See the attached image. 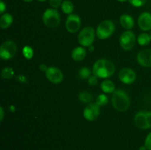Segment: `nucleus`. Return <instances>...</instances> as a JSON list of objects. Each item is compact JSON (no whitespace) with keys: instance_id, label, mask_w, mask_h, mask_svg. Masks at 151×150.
Wrapping results in <instances>:
<instances>
[{"instance_id":"obj_1","label":"nucleus","mask_w":151,"mask_h":150,"mask_svg":"<svg viewBox=\"0 0 151 150\" xmlns=\"http://www.w3.org/2000/svg\"><path fill=\"white\" fill-rule=\"evenodd\" d=\"M115 72V66L110 60L100 59L93 66V74L100 78H109Z\"/></svg>"},{"instance_id":"obj_2","label":"nucleus","mask_w":151,"mask_h":150,"mask_svg":"<svg viewBox=\"0 0 151 150\" xmlns=\"http://www.w3.org/2000/svg\"><path fill=\"white\" fill-rule=\"evenodd\" d=\"M112 104L119 112L126 111L130 106V99L128 94L122 90H116L113 93L111 99Z\"/></svg>"},{"instance_id":"obj_3","label":"nucleus","mask_w":151,"mask_h":150,"mask_svg":"<svg viewBox=\"0 0 151 150\" xmlns=\"http://www.w3.org/2000/svg\"><path fill=\"white\" fill-rule=\"evenodd\" d=\"M42 19L44 24L49 28L57 27L60 21L58 11L53 8L47 9L43 14Z\"/></svg>"},{"instance_id":"obj_4","label":"nucleus","mask_w":151,"mask_h":150,"mask_svg":"<svg viewBox=\"0 0 151 150\" xmlns=\"http://www.w3.org/2000/svg\"><path fill=\"white\" fill-rule=\"evenodd\" d=\"M115 30V25L111 20H105L98 25L96 30V35L100 39H106L109 38Z\"/></svg>"},{"instance_id":"obj_5","label":"nucleus","mask_w":151,"mask_h":150,"mask_svg":"<svg viewBox=\"0 0 151 150\" xmlns=\"http://www.w3.org/2000/svg\"><path fill=\"white\" fill-rule=\"evenodd\" d=\"M95 38V32L91 26L83 28L79 33L78 37V42L81 46L88 47L92 45Z\"/></svg>"},{"instance_id":"obj_6","label":"nucleus","mask_w":151,"mask_h":150,"mask_svg":"<svg viewBox=\"0 0 151 150\" xmlns=\"http://www.w3.org/2000/svg\"><path fill=\"white\" fill-rule=\"evenodd\" d=\"M17 51V46L13 41H5L0 48V57L2 60H8L13 58Z\"/></svg>"},{"instance_id":"obj_7","label":"nucleus","mask_w":151,"mask_h":150,"mask_svg":"<svg viewBox=\"0 0 151 150\" xmlns=\"http://www.w3.org/2000/svg\"><path fill=\"white\" fill-rule=\"evenodd\" d=\"M134 122L137 127L142 129L151 128V112L140 111L134 117Z\"/></svg>"},{"instance_id":"obj_8","label":"nucleus","mask_w":151,"mask_h":150,"mask_svg":"<svg viewBox=\"0 0 151 150\" xmlns=\"http://www.w3.org/2000/svg\"><path fill=\"white\" fill-rule=\"evenodd\" d=\"M136 42L135 35L131 31L128 30L124 32L119 38L120 46L125 51H129L134 47Z\"/></svg>"},{"instance_id":"obj_9","label":"nucleus","mask_w":151,"mask_h":150,"mask_svg":"<svg viewBox=\"0 0 151 150\" xmlns=\"http://www.w3.org/2000/svg\"><path fill=\"white\" fill-rule=\"evenodd\" d=\"M81 26V19L76 14H70L66 21V28L70 33H75L79 30Z\"/></svg>"},{"instance_id":"obj_10","label":"nucleus","mask_w":151,"mask_h":150,"mask_svg":"<svg viewBox=\"0 0 151 150\" xmlns=\"http://www.w3.org/2000/svg\"><path fill=\"white\" fill-rule=\"evenodd\" d=\"M100 113V106L97 103H90L84 109L83 116L86 120L92 121L98 118Z\"/></svg>"},{"instance_id":"obj_11","label":"nucleus","mask_w":151,"mask_h":150,"mask_svg":"<svg viewBox=\"0 0 151 150\" xmlns=\"http://www.w3.org/2000/svg\"><path fill=\"white\" fill-rule=\"evenodd\" d=\"M45 75L50 82L54 84H58L63 81V75L61 71L55 67H49L45 71Z\"/></svg>"},{"instance_id":"obj_12","label":"nucleus","mask_w":151,"mask_h":150,"mask_svg":"<svg viewBox=\"0 0 151 150\" xmlns=\"http://www.w3.org/2000/svg\"><path fill=\"white\" fill-rule=\"evenodd\" d=\"M119 78L122 82L129 85L134 82L137 78V75L132 69L129 68H125L119 71Z\"/></svg>"},{"instance_id":"obj_13","label":"nucleus","mask_w":151,"mask_h":150,"mask_svg":"<svg viewBox=\"0 0 151 150\" xmlns=\"http://www.w3.org/2000/svg\"><path fill=\"white\" fill-rule=\"evenodd\" d=\"M138 24L140 29L144 31L151 29V13L144 12L139 16L138 19Z\"/></svg>"},{"instance_id":"obj_14","label":"nucleus","mask_w":151,"mask_h":150,"mask_svg":"<svg viewBox=\"0 0 151 150\" xmlns=\"http://www.w3.org/2000/svg\"><path fill=\"white\" fill-rule=\"evenodd\" d=\"M137 61L144 67H151V50L143 49L137 54Z\"/></svg>"},{"instance_id":"obj_15","label":"nucleus","mask_w":151,"mask_h":150,"mask_svg":"<svg viewBox=\"0 0 151 150\" xmlns=\"http://www.w3.org/2000/svg\"><path fill=\"white\" fill-rule=\"evenodd\" d=\"M121 25L126 29H131L134 26V20L130 15L123 14L120 16L119 19Z\"/></svg>"},{"instance_id":"obj_16","label":"nucleus","mask_w":151,"mask_h":150,"mask_svg":"<svg viewBox=\"0 0 151 150\" xmlns=\"http://www.w3.org/2000/svg\"><path fill=\"white\" fill-rule=\"evenodd\" d=\"M86 55V51L82 46H78L72 51V57L75 61H81L83 60Z\"/></svg>"},{"instance_id":"obj_17","label":"nucleus","mask_w":151,"mask_h":150,"mask_svg":"<svg viewBox=\"0 0 151 150\" xmlns=\"http://www.w3.org/2000/svg\"><path fill=\"white\" fill-rule=\"evenodd\" d=\"M13 18L10 13H4L0 18V26L1 29H7L12 24Z\"/></svg>"},{"instance_id":"obj_18","label":"nucleus","mask_w":151,"mask_h":150,"mask_svg":"<svg viewBox=\"0 0 151 150\" xmlns=\"http://www.w3.org/2000/svg\"><path fill=\"white\" fill-rule=\"evenodd\" d=\"M101 89L104 93L111 94V93L114 92L115 85L112 81L109 80V79H106V80L102 82Z\"/></svg>"},{"instance_id":"obj_19","label":"nucleus","mask_w":151,"mask_h":150,"mask_svg":"<svg viewBox=\"0 0 151 150\" xmlns=\"http://www.w3.org/2000/svg\"><path fill=\"white\" fill-rule=\"evenodd\" d=\"M61 9L63 12L66 14H72V13L74 10V4H72V1H69V0H66V1H63L61 4Z\"/></svg>"},{"instance_id":"obj_20","label":"nucleus","mask_w":151,"mask_h":150,"mask_svg":"<svg viewBox=\"0 0 151 150\" xmlns=\"http://www.w3.org/2000/svg\"><path fill=\"white\" fill-rule=\"evenodd\" d=\"M151 41L150 35L147 33H142L140 34L137 38V41H138L139 44L142 46H145L150 44Z\"/></svg>"},{"instance_id":"obj_21","label":"nucleus","mask_w":151,"mask_h":150,"mask_svg":"<svg viewBox=\"0 0 151 150\" xmlns=\"http://www.w3.org/2000/svg\"><path fill=\"white\" fill-rule=\"evenodd\" d=\"M79 99L84 103H88L92 100V95L88 91H82L79 94Z\"/></svg>"},{"instance_id":"obj_22","label":"nucleus","mask_w":151,"mask_h":150,"mask_svg":"<svg viewBox=\"0 0 151 150\" xmlns=\"http://www.w3.org/2000/svg\"><path fill=\"white\" fill-rule=\"evenodd\" d=\"M1 77L4 79H11L14 75L13 69L10 67H5L1 71Z\"/></svg>"},{"instance_id":"obj_23","label":"nucleus","mask_w":151,"mask_h":150,"mask_svg":"<svg viewBox=\"0 0 151 150\" xmlns=\"http://www.w3.org/2000/svg\"><path fill=\"white\" fill-rule=\"evenodd\" d=\"M22 53H23L24 57L27 59V60H29V59L33 57V50L29 46H26L24 47L23 50H22Z\"/></svg>"},{"instance_id":"obj_24","label":"nucleus","mask_w":151,"mask_h":150,"mask_svg":"<svg viewBox=\"0 0 151 150\" xmlns=\"http://www.w3.org/2000/svg\"><path fill=\"white\" fill-rule=\"evenodd\" d=\"M79 76L81 79H88L91 76V71L87 67H83L79 71Z\"/></svg>"},{"instance_id":"obj_25","label":"nucleus","mask_w":151,"mask_h":150,"mask_svg":"<svg viewBox=\"0 0 151 150\" xmlns=\"http://www.w3.org/2000/svg\"><path fill=\"white\" fill-rule=\"evenodd\" d=\"M108 101H109V99H108V97L105 94H100V95H99L97 97V99H96V103L99 106L106 105Z\"/></svg>"},{"instance_id":"obj_26","label":"nucleus","mask_w":151,"mask_h":150,"mask_svg":"<svg viewBox=\"0 0 151 150\" xmlns=\"http://www.w3.org/2000/svg\"><path fill=\"white\" fill-rule=\"evenodd\" d=\"M128 1L134 7H139L144 5L147 2V0H128Z\"/></svg>"},{"instance_id":"obj_27","label":"nucleus","mask_w":151,"mask_h":150,"mask_svg":"<svg viewBox=\"0 0 151 150\" xmlns=\"http://www.w3.org/2000/svg\"><path fill=\"white\" fill-rule=\"evenodd\" d=\"M50 6L53 8H57L62 4V0H49Z\"/></svg>"},{"instance_id":"obj_28","label":"nucleus","mask_w":151,"mask_h":150,"mask_svg":"<svg viewBox=\"0 0 151 150\" xmlns=\"http://www.w3.org/2000/svg\"><path fill=\"white\" fill-rule=\"evenodd\" d=\"M145 146L147 150H151V132L147 135L145 141Z\"/></svg>"},{"instance_id":"obj_29","label":"nucleus","mask_w":151,"mask_h":150,"mask_svg":"<svg viewBox=\"0 0 151 150\" xmlns=\"http://www.w3.org/2000/svg\"><path fill=\"white\" fill-rule=\"evenodd\" d=\"M97 76L95 75H91L90 77L88 78V82L91 85H95L97 83Z\"/></svg>"},{"instance_id":"obj_30","label":"nucleus","mask_w":151,"mask_h":150,"mask_svg":"<svg viewBox=\"0 0 151 150\" xmlns=\"http://www.w3.org/2000/svg\"><path fill=\"white\" fill-rule=\"evenodd\" d=\"M5 10H6L5 4L3 2V1H0V13H1V14H2Z\"/></svg>"},{"instance_id":"obj_31","label":"nucleus","mask_w":151,"mask_h":150,"mask_svg":"<svg viewBox=\"0 0 151 150\" xmlns=\"http://www.w3.org/2000/svg\"><path fill=\"white\" fill-rule=\"evenodd\" d=\"M39 69H40V70H41V71H46L47 70V69H48V68H47V66H46L45 64H41V65H40V66H39Z\"/></svg>"},{"instance_id":"obj_32","label":"nucleus","mask_w":151,"mask_h":150,"mask_svg":"<svg viewBox=\"0 0 151 150\" xmlns=\"http://www.w3.org/2000/svg\"><path fill=\"white\" fill-rule=\"evenodd\" d=\"M0 113H1V116H0V121L3 120V117H4V110H3L2 107H0Z\"/></svg>"},{"instance_id":"obj_33","label":"nucleus","mask_w":151,"mask_h":150,"mask_svg":"<svg viewBox=\"0 0 151 150\" xmlns=\"http://www.w3.org/2000/svg\"><path fill=\"white\" fill-rule=\"evenodd\" d=\"M94 49V47L92 45L90 46H88V50H89L90 51H93V50Z\"/></svg>"},{"instance_id":"obj_34","label":"nucleus","mask_w":151,"mask_h":150,"mask_svg":"<svg viewBox=\"0 0 151 150\" xmlns=\"http://www.w3.org/2000/svg\"><path fill=\"white\" fill-rule=\"evenodd\" d=\"M139 150H147V148H146L145 146H142L139 147Z\"/></svg>"},{"instance_id":"obj_35","label":"nucleus","mask_w":151,"mask_h":150,"mask_svg":"<svg viewBox=\"0 0 151 150\" xmlns=\"http://www.w3.org/2000/svg\"><path fill=\"white\" fill-rule=\"evenodd\" d=\"M24 1H25V2H31V1H32L33 0H23Z\"/></svg>"},{"instance_id":"obj_36","label":"nucleus","mask_w":151,"mask_h":150,"mask_svg":"<svg viewBox=\"0 0 151 150\" xmlns=\"http://www.w3.org/2000/svg\"><path fill=\"white\" fill-rule=\"evenodd\" d=\"M117 1H120V2H124V1H126L127 0H117Z\"/></svg>"},{"instance_id":"obj_37","label":"nucleus","mask_w":151,"mask_h":150,"mask_svg":"<svg viewBox=\"0 0 151 150\" xmlns=\"http://www.w3.org/2000/svg\"><path fill=\"white\" fill-rule=\"evenodd\" d=\"M38 1H47V0H38Z\"/></svg>"},{"instance_id":"obj_38","label":"nucleus","mask_w":151,"mask_h":150,"mask_svg":"<svg viewBox=\"0 0 151 150\" xmlns=\"http://www.w3.org/2000/svg\"><path fill=\"white\" fill-rule=\"evenodd\" d=\"M150 38H151V33H150Z\"/></svg>"}]
</instances>
